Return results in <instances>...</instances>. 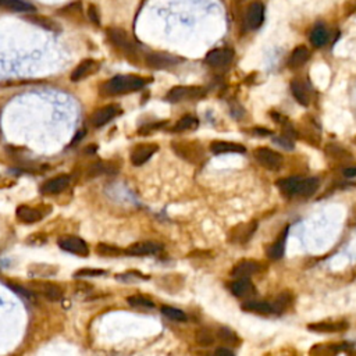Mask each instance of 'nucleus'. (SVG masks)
Wrapping results in <instances>:
<instances>
[{
    "instance_id": "nucleus-1",
    "label": "nucleus",
    "mask_w": 356,
    "mask_h": 356,
    "mask_svg": "<svg viewBox=\"0 0 356 356\" xmlns=\"http://www.w3.org/2000/svg\"><path fill=\"white\" fill-rule=\"evenodd\" d=\"M146 85V81L136 75H117L106 84V92L109 95H124L139 91Z\"/></svg>"
},
{
    "instance_id": "nucleus-2",
    "label": "nucleus",
    "mask_w": 356,
    "mask_h": 356,
    "mask_svg": "<svg viewBox=\"0 0 356 356\" xmlns=\"http://www.w3.org/2000/svg\"><path fill=\"white\" fill-rule=\"evenodd\" d=\"M206 89L202 86H174L167 92L166 99L171 103H178L184 100H198L204 98Z\"/></svg>"
},
{
    "instance_id": "nucleus-3",
    "label": "nucleus",
    "mask_w": 356,
    "mask_h": 356,
    "mask_svg": "<svg viewBox=\"0 0 356 356\" xmlns=\"http://www.w3.org/2000/svg\"><path fill=\"white\" fill-rule=\"evenodd\" d=\"M255 157L260 166H263L267 170H272V171L280 170L284 163L281 153L276 152L270 147H257L255 151Z\"/></svg>"
},
{
    "instance_id": "nucleus-4",
    "label": "nucleus",
    "mask_w": 356,
    "mask_h": 356,
    "mask_svg": "<svg viewBox=\"0 0 356 356\" xmlns=\"http://www.w3.org/2000/svg\"><path fill=\"white\" fill-rule=\"evenodd\" d=\"M57 244L63 251L74 253V255H78V256H86V255L89 253L86 242H85L84 240L78 238V236H74V235L60 236Z\"/></svg>"
},
{
    "instance_id": "nucleus-5",
    "label": "nucleus",
    "mask_w": 356,
    "mask_h": 356,
    "mask_svg": "<svg viewBox=\"0 0 356 356\" xmlns=\"http://www.w3.org/2000/svg\"><path fill=\"white\" fill-rule=\"evenodd\" d=\"M171 146H173L174 152L177 153L178 156L188 160L189 163H198L200 157H202V149L196 143H192V142L191 143L189 142H183V143L175 142Z\"/></svg>"
},
{
    "instance_id": "nucleus-6",
    "label": "nucleus",
    "mask_w": 356,
    "mask_h": 356,
    "mask_svg": "<svg viewBox=\"0 0 356 356\" xmlns=\"http://www.w3.org/2000/svg\"><path fill=\"white\" fill-rule=\"evenodd\" d=\"M264 20V6L262 2L255 0L251 5L248 6L246 10V25L251 29H257L263 24Z\"/></svg>"
},
{
    "instance_id": "nucleus-7",
    "label": "nucleus",
    "mask_w": 356,
    "mask_h": 356,
    "mask_svg": "<svg viewBox=\"0 0 356 356\" xmlns=\"http://www.w3.org/2000/svg\"><path fill=\"white\" fill-rule=\"evenodd\" d=\"M156 143H141L132 149L131 153V163L134 166H142L151 159V157L157 152Z\"/></svg>"
},
{
    "instance_id": "nucleus-8",
    "label": "nucleus",
    "mask_w": 356,
    "mask_h": 356,
    "mask_svg": "<svg viewBox=\"0 0 356 356\" xmlns=\"http://www.w3.org/2000/svg\"><path fill=\"white\" fill-rule=\"evenodd\" d=\"M180 62L181 60L178 57L171 56V54H166V53H152L146 58L147 66L156 68V70H167V68L177 66Z\"/></svg>"
},
{
    "instance_id": "nucleus-9",
    "label": "nucleus",
    "mask_w": 356,
    "mask_h": 356,
    "mask_svg": "<svg viewBox=\"0 0 356 356\" xmlns=\"http://www.w3.org/2000/svg\"><path fill=\"white\" fill-rule=\"evenodd\" d=\"M232 58H234V52L231 49H215L207 53L204 62L212 67H225L232 62Z\"/></svg>"
},
{
    "instance_id": "nucleus-10",
    "label": "nucleus",
    "mask_w": 356,
    "mask_h": 356,
    "mask_svg": "<svg viewBox=\"0 0 356 356\" xmlns=\"http://www.w3.org/2000/svg\"><path fill=\"white\" fill-rule=\"evenodd\" d=\"M263 267L260 266V263L255 262V260H241L240 263H236L235 266L232 267L231 274L236 278H249L253 274L262 272Z\"/></svg>"
},
{
    "instance_id": "nucleus-11",
    "label": "nucleus",
    "mask_w": 356,
    "mask_h": 356,
    "mask_svg": "<svg viewBox=\"0 0 356 356\" xmlns=\"http://www.w3.org/2000/svg\"><path fill=\"white\" fill-rule=\"evenodd\" d=\"M31 288L35 289L37 292L43 295V296L49 299V301H53V302L60 301L64 295L63 288L58 287L57 284L54 283H34L31 285Z\"/></svg>"
},
{
    "instance_id": "nucleus-12",
    "label": "nucleus",
    "mask_w": 356,
    "mask_h": 356,
    "mask_svg": "<svg viewBox=\"0 0 356 356\" xmlns=\"http://www.w3.org/2000/svg\"><path fill=\"white\" fill-rule=\"evenodd\" d=\"M160 251H162L160 245L151 241H143L132 244L131 246L127 248L126 252L127 255H131V256H147V255H155Z\"/></svg>"
},
{
    "instance_id": "nucleus-13",
    "label": "nucleus",
    "mask_w": 356,
    "mask_h": 356,
    "mask_svg": "<svg viewBox=\"0 0 356 356\" xmlns=\"http://www.w3.org/2000/svg\"><path fill=\"white\" fill-rule=\"evenodd\" d=\"M70 185V177L68 175H58L52 180H49L41 187V192L43 195H56L63 192Z\"/></svg>"
},
{
    "instance_id": "nucleus-14",
    "label": "nucleus",
    "mask_w": 356,
    "mask_h": 356,
    "mask_svg": "<svg viewBox=\"0 0 356 356\" xmlns=\"http://www.w3.org/2000/svg\"><path fill=\"white\" fill-rule=\"evenodd\" d=\"M118 113H120V107H118V106H115V105L105 106V107L99 109V110L92 115V124H94L95 127L105 126V124H107L109 121L113 120Z\"/></svg>"
},
{
    "instance_id": "nucleus-15",
    "label": "nucleus",
    "mask_w": 356,
    "mask_h": 356,
    "mask_svg": "<svg viewBox=\"0 0 356 356\" xmlns=\"http://www.w3.org/2000/svg\"><path fill=\"white\" fill-rule=\"evenodd\" d=\"M308 329L314 333H340L348 329L346 321H321V323H312L308 325Z\"/></svg>"
},
{
    "instance_id": "nucleus-16",
    "label": "nucleus",
    "mask_w": 356,
    "mask_h": 356,
    "mask_svg": "<svg viewBox=\"0 0 356 356\" xmlns=\"http://www.w3.org/2000/svg\"><path fill=\"white\" fill-rule=\"evenodd\" d=\"M231 292L234 293L238 298H249L253 293L256 292V289L253 287V284L249 278H238L236 281L231 284Z\"/></svg>"
},
{
    "instance_id": "nucleus-17",
    "label": "nucleus",
    "mask_w": 356,
    "mask_h": 356,
    "mask_svg": "<svg viewBox=\"0 0 356 356\" xmlns=\"http://www.w3.org/2000/svg\"><path fill=\"white\" fill-rule=\"evenodd\" d=\"M98 70V63L95 60H91V58H86L84 62L77 66V68L74 70L73 74H71V81H81V79L88 78L89 75H92Z\"/></svg>"
},
{
    "instance_id": "nucleus-18",
    "label": "nucleus",
    "mask_w": 356,
    "mask_h": 356,
    "mask_svg": "<svg viewBox=\"0 0 356 356\" xmlns=\"http://www.w3.org/2000/svg\"><path fill=\"white\" fill-rule=\"evenodd\" d=\"M107 35H109V39L113 42V45H115L117 47L124 49V50H132L134 49V45L130 41L127 32L120 29V28H110V29H107Z\"/></svg>"
},
{
    "instance_id": "nucleus-19",
    "label": "nucleus",
    "mask_w": 356,
    "mask_h": 356,
    "mask_svg": "<svg viewBox=\"0 0 356 356\" xmlns=\"http://www.w3.org/2000/svg\"><path fill=\"white\" fill-rule=\"evenodd\" d=\"M210 151L215 155H223V153H245V146H242L235 142L215 141L210 143Z\"/></svg>"
},
{
    "instance_id": "nucleus-20",
    "label": "nucleus",
    "mask_w": 356,
    "mask_h": 356,
    "mask_svg": "<svg viewBox=\"0 0 356 356\" xmlns=\"http://www.w3.org/2000/svg\"><path fill=\"white\" fill-rule=\"evenodd\" d=\"M16 216L18 220L25 223V224H34V223H37V221L42 219V213L39 210L29 207L26 204H21V206L17 207Z\"/></svg>"
},
{
    "instance_id": "nucleus-21",
    "label": "nucleus",
    "mask_w": 356,
    "mask_h": 356,
    "mask_svg": "<svg viewBox=\"0 0 356 356\" xmlns=\"http://www.w3.org/2000/svg\"><path fill=\"white\" fill-rule=\"evenodd\" d=\"M291 92H292L293 98L296 99L299 105L309 106L310 96L304 82H301L299 79H293L292 82H291Z\"/></svg>"
},
{
    "instance_id": "nucleus-22",
    "label": "nucleus",
    "mask_w": 356,
    "mask_h": 356,
    "mask_svg": "<svg viewBox=\"0 0 356 356\" xmlns=\"http://www.w3.org/2000/svg\"><path fill=\"white\" fill-rule=\"evenodd\" d=\"M310 57V52L308 47L298 46L293 49V52L291 53L288 60V66L291 68H298L301 66H304Z\"/></svg>"
},
{
    "instance_id": "nucleus-23",
    "label": "nucleus",
    "mask_w": 356,
    "mask_h": 356,
    "mask_svg": "<svg viewBox=\"0 0 356 356\" xmlns=\"http://www.w3.org/2000/svg\"><path fill=\"white\" fill-rule=\"evenodd\" d=\"M0 7L17 11V13H34L37 10L31 3L24 2V0H0Z\"/></svg>"
},
{
    "instance_id": "nucleus-24",
    "label": "nucleus",
    "mask_w": 356,
    "mask_h": 356,
    "mask_svg": "<svg viewBox=\"0 0 356 356\" xmlns=\"http://www.w3.org/2000/svg\"><path fill=\"white\" fill-rule=\"evenodd\" d=\"M299 183H301V178L299 177H287V178H283V180H278L276 184H277V187L280 188V191L283 192V195L291 198V196H293V195H296Z\"/></svg>"
},
{
    "instance_id": "nucleus-25",
    "label": "nucleus",
    "mask_w": 356,
    "mask_h": 356,
    "mask_svg": "<svg viewBox=\"0 0 356 356\" xmlns=\"http://www.w3.org/2000/svg\"><path fill=\"white\" fill-rule=\"evenodd\" d=\"M319 185H320L319 180L314 177L301 180L298 191H296V195H298V196H302V198L312 196V195L316 194V191L319 189Z\"/></svg>"
},
{
    "instance_id": "nucleus-26",
    "label": "nucleus",
    "mask_w": 356,
    "mask_h": 356,
    "mask_svg": "<svg viewBox=\"0 0 356 356\" xmlns=\"http://www.w3.org/2000/svg\"><path fill=\"white\" fill-rule=\"evenodd\" d=\"M242 310L245 312H249V313L255 314H272L274 310H273V305L267 304V302H256V301H249V302H245L242 305Z\"/></svg>"
},
{
    "instance_id": "nucleus-27",
    "label": "nucleus",
    "mask_w": 356,
    "mask_h": 356,
    "mask_svg": "<svg viewBox=\"0 0 356 356\" xmlns=\"http://www.w3.org/2000/svg\"><path fill=\"white\" fill-rule=\"evenodd\" d=\"M327 41H329V34L325 26L323 24H317L310 32V43L314 47H321L324 46Z\"/></svg>"
},
{
    "instance_id": "nucleus-28",
    "label": "nucleus",
    "mask_w": 356,
    "mask_h": 356,
    "mask_svg": "<svg viewBox=\"0 0 356 356\" xmlns=\"http://www.w3.org/2000/svg\"><path fill=\"white\" fill-rule=\"evenodd\" d=\"M285 236H287V228L284 230L283 235L278 238L277 241L274 242L273 245L269 246V249L266 251L267 256L273 259V260H277V259H281L284 255V249H285Z\"/></svg>"
},
{
    "instance_id": "nucleus-29",
    "label": "nucleus",
    "mask_w": 356,
    "mask_h": 356,
    "mask_svg": "<svg viewBox=\"0 0 356 356\" xmlns=\"http://www.w3.org/2000/svg\"><path fill=\"white\" fill-rule=\"evenodd\" d=\"M257 227V223H255V221H252V223H249V224L246 225H240V227H236V228H234V240L232 241H240V242H246L248 240H249V236L255 232V230H256Z\"/></svg>"
},
{
    "instance_id": "nucleus-30",
    "label": "nucleus",
    "mask_w": 356,
    "mask_h": 356,
    "mask_svg": "<svg viewBox=\"0 0 356 356\" xmlns=\"http://www.w3.org/2000/svg\"><path fill=\"white\" fill-rule=\"evenodd\" d=\"M198 124H199V123H198V118H196V117H192V115H185V117L180 118V120L175 123L173 131L183 132V131H188V130H194V128L198 127Z\"/></svg>"
},
{
    "instance_id": "nucleus-31",
    "label": "nucleus",
    "mask_w": 356,
    "mask_h": 356,
    "mask_svg": "<svg viewBox=\"0 0 356 356\" xmlns=\"http://www.w3.org/2000/svg\"><path fill=\"white\" fill-rule=\"evenodd\" d=\"M217 337H219V340L223 341L224 344L230 346H238L241 344L240 337L234 331L230 330V329H220V330L217 331Z\"/></svg>"
},
{
    "instance_id": "nucleus-32",
    "label": "nucleus",
    "mask_w": 356,
    "mask_h": 356,
    "mask_svg": "<svg viewBox=\"0 0 356 356\" xmlns=\"http://www.w3.org/2000/svg\"><path fill=\"white\" fill-rule=\"evenodd\" d=\"M127 302L131 305L132 308H145V309H153L155 304L149 298H145L142 295H132L127 298Z\"/></svg>"
},
{
    "instance_id": "nucleus-33",
    "label": "nucleus",
    "mask_w": 356,
    "mask_h": 356,
    "mask_svg": "<svg viewBox=\"0 0 356 356\" xmlns=\"http://www.w3.org/2000/svg\"><path fill=\"white\" fill-rule=\"evenodd\" d=\"M162 313L174 321H185L187 320V314L184 313L183 310L175 309L173 306H163Z\"/></svg>"
},
{
    "instance_id": "nucleus-34",
    "label": "nucleus",
    "mask_w": 356,
    "mask_h": 356,
    "mask_svg": "<svg viewBox=\"0 0 356 356\" xmlns=\"http://www.w3.org/2000/svg\"><path fill=\"white\" fill-rule=\"evenodd\" d=\"M289 304H291V293H281L273 305V310L276 313H281L288 308Z\"/></svg>"
},
{
    "instance_id": "nucleus-35",
    "label": "nucleus",
    "mask_w": 356,
    "mask_h": 356,
    "mask_svg": "<svg viewBox=\"0 0 356 356\" xmlns=\"http://www.w3.org/2000/svg\"><path fill=\"white\" fill-rule=\"evenodd\" d=\"M196 342L202 346H209L215 342V337L206 329H200L196 331Z\"/></svg>"
},
{
    "instance_id": "nucleus-36",
    "label": "nucleus",
    "mask_w": 356,
    "mask_h": 356,
    "mask_svg": "<svg viewBox=\"0 0 356 356\" xmlns=\"http://www.w3.org/2000/svg\"><path fill=\"white\" fill-rule=\"evenodd\" d=\"M98 253L99 255H102V256H120L121 253V249H118V248H115V246H110V245H106V244H99L98 245Z\"/></svg>"
},
{
    "instance_id": "nucleus-37",
    "label": "nucleus",
    "mask_w": 356,
    "mask_h": 356,
    "mask_svg": "<svg viewBox=\"0 0 356 356\" xmlns=\"http://www.w3.org/2000/svg\"><path fill=\"white\" fill-rule=\"evenodd\" d=\"M105 270H100V269H82V270H78L75 273V277H81V276H91V277H96V276H102L105 274Z\"/></svg>"
},
{
    "instance_id": "nucleus-38",
    "label": "nucleus",
    "mask_w": 356,
    "mask_h": 356,
    "mask_svg": "<svg viewBox=\"0 0 356 356\" xmlns=\"http://www.w3.org/2000/svg\"><path fill=\"white\" fill-rule=\"evenodd\" d=\"M29 20L31 21H34L35 24H38V25H42L45 26V28H47V29H54V25H53V21L52 20H49V18H45V17H29Z\"/></svg>"
},
{
    "instance_id": "nucleus-39",
    "label": "nucleus",
    "mask_w": 356,
    "mask_h": 356,
    "mask_svg": "<svg viewBox=\"0 0 356 356\" xmlns=\"http://www.w3.org/2000/svg\"><path fill=\"white\" fill-rule=\"evenodd\" d=\"M88 16H89V20L94 22V24H96V25H100V16H99V11H98V7L94 5H91L88 7Z\"/></svg>"
},
{
    "instance_id": "nucleus-40",
    "label": "nucleus",
    "mask_w": 356,
    "mask_h": 356,
    "mask_svg": "<svg viewBox=\"0 0 356 356\" xmlns=\"http://www.w3.org/2000/svg\"><path fill=\"white\" fill-rule=\"evenodd\" d=\"M274 142L285 149H293V142L289 139V136H277V138H274Z\"/></svg>"
},
{
    "instance_id": "nucleus-41",
    "label": "nucleus",
    "mask_w": 356,
    "mask_h": 356,
    "mask_svg": "<svg viewBox=\"0 0 356 356\" xmlns=\"http://www.w3.org/2000/svg\"><path fill=\"white\" fill-rule=\"evenodd\" d=\"M215 356H235L228 348H217L215 352Z\"/></svg>"
},
{
    "instance_id": "nucleus-42",
    "label": "nucleus",
    "mask_w": 356,
    "mask_h": 356,
    "mask_svg": "<svg viewBox=\"0 0 356 356\" xmlns=\"http://www.w3.org/2000/svg\"><path fill=\"white\" fill-rule=\"evenodd\" d=\"M344 175H345V177H349V178L356 177V167L345 168V170H344Z\"/></svg>"
},
{
    "instance_id": "nucleus-43",
    "label": "nucleus",
    "mask_w": 356,
    "mask_h": 356,
    "mask_svg": "<svg viewBox=\"0 0 356 356\" xmlns=\"http://www.w3.org/2000/svg\"><path fill=\"white\" fill-rule=\"evenodd\" d=\"M255 134H257V135H270L272 131H269V130H263V128H256V130H255Z\"/></svg>"
},
{
    "instance_id": "nucleus-44",
    "label": "nucleus",
    "mask_w": 356,
    "mask_h": 356,
    "mask_svg": "<svg viewBox=\"0 0 356 356\" xmlns=\"http://www.w3.org/2000/svg\"><path fill=\"white\" fill-rule=\"evenodd\" d=\"M84 136H85V130H84V131H79L78 134H77V136H75V138H74L73 145H75V143H77V142H79V141H81V139H82V138H84Z\"/></svg>"
}]
</instances>
